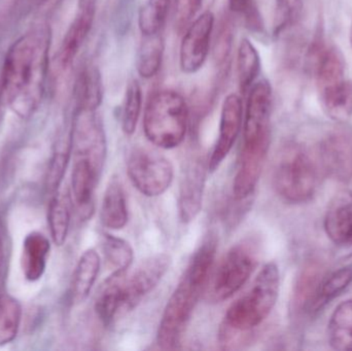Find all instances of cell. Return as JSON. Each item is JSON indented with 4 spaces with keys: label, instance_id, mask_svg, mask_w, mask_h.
Masks as SVG:
<instances>
[{
    "label": "cell",
    "instance_id": "6da1fadb",
    "mask_svg": "<svg viewBox=\"0 0 352 351\" xmlns=\"http://www.w3.org/2000/svg\"><path fill=\"white\" fill-rule=\"evenodd\" d=\"M49 29H34L16 39L6 53L2 69L3 101L22 119L34 115L45 93L49 66Z\"/></svg>",
    "mask_w": 352,
    "mask_h": 351
},
{
    "label": "cell",
    "instance_id": "7a4b0ae2",
    "mask_svg": "<svg viewBox=\"0 0 352 351\" xmlns=\"http://www.w3.org/2000/svg\"><path fill=\"white\" fill-rule=\"evenodd\" d=\"M279 270L275 263L262 268L250 290L230 306L219 331L225 348L243 343L252 330L270 315L279 295Z\"/></svg>",
    "mask_w": 352,
    "mask_h": 351
},
{
    "label": "cell",
    "instance_id": "3957f363",
    "mask_svg": "<svg viewBox=\"0 0 352 351\" xmlns=\"http://www.w3.org/2000/svg\"><path fill=\"white\" fill-rule=\"evenodd\" d=\"M312 69L327 115L339 123L352 115V84L345 76V64L335 47L316 41L311 49Z\"/></svg>",
    "mask_w": 352,
    "mask_h": 351
},
{
    "label": "cell",
    "instance_id": "277c9868",
    "mask_svg": "<svg viewBox=\"0 0 352 351\" xmlns=\"http://www.w3.org/2000/svg\"><path fill=\"white\" fill-rule=\"evenodd\" d=\"M188 123V104L179 93L161 90L148 99L144 113V130L154 146L164 150L177 148L186 137Z\"/></svg>",
    "mask_w": 352,
    "mask_h": 351
},
{
    "label": "cell",
    "instance_id": "5b68a950",
    "mask_svg": "<svg viewBox=\"0 0 352 351\" xmlns=\"http://www.w3.org/2000/svg\"><path fill=\"white\" fill-rule=\"evenodd\" d=\"M273 185L289 203H305L314 197L318 185V168L302 144L289 142L281 148L275 163Z\"/></svg>",
    "mask_w": 352,
    "mask_h": 351
},
{
    "label": "cell",
    "instance_id": "8992f818",
    "mask_svg": "<svg viewBox=\"0 0 352 351\" xmlns=\"http://www.w3.org/2000/svg\"><path fill=\"white\" fill-rule=\"evenodd\" d=\"M206 274L188 266L165 306L157 332V343L161 350H175L190 323L195 307L205 286Z\"/></svg>",
    "mask_w": 352,
    "mask_h": 351
},
{
    "label": "cell",
    "instance_id": "52a82bcc",
    "mask_svg": "<svg viewBox=\"0 0 352 351\" xmlns=\"http://www.w3.org/2000/svg\"><path fill=\"white\" fill-rule=\"evenodd\" d=\"M258 265V253L254 243L243 240L226 253L213 276L210 297L223 302L239 292Z\"/></svg>",
    "mask_w": 352,
    "mask_h": 351
},
{
    "label": "cell",
    "instance_id": "ba28073f",
    "mask_svg": "<svg viewBox=\"0 0 352 351\" xmlns=\"http://www.w3.org/2000/svg\"><path fill=\"white\" fill-rule=\"evenodd\" d=\"M127 172L134 187L146 197H158L170 188L173 163L155 150L134 148L127 160Z\"/></svg>",
    "mask_w": 352,
    "mask_h": 351
},
{
    "label": "cell",
    "instance_id": "9c48e42d",
    "mask_svg": "<svg viewBox=\"0 0 352 351\" xmlns=\"http://www.w3.org/2000/svg\"><path fill=\"white\" fill-rule=\"evenodd\" d=\"M70 138L74 157L87 159L98 172H102L107 158V136L97 109L76 106Z\"/></svg>",
    "mask_w": 352,
    "mask_h": 351
},
{
    "label": "cell",
    "instance_id": "30bf717a",
    "mask_svg": "<svg viewBox=\"0 0 352 351\" xmlns=\"http://www.w3.org/2000/svg\"><path fill=\"white\" fill-rule=\"evenodd\" d=\"M171 259L166 253H158L142 262L131 275L126 276L122 299L121 315L135 309L142 301L160 284L168 272Z\"/></svg>",
    "mask_w": 352,
    "mask_h": 351
},
{
    "label": "cell",
    "instance_id": "8fae6325",
    "mask_svg": "<svg viewBox=\"0 0 352 351\" xmlns=\"http://www.w3.org/2000/svg\"><path fill=\"white\" fill-rule=\"evenodd\" d=\"M272 88L268 80L254 82L248 91L243 123V142H271Z\"/></svg>",
    "mask_w": 352,
    "mask_h": 351
},
{
    "label": "cell",
    "instance_id": "7c38bea8",
    "mask_svg": "<svg viewBox=\"0 0 352 351\" xmlns=\"http://www.w3.org/2000/svg\"><path fill=\"white\" fill-rule=\"evenodd\" d=\"M214 20V14L207 10L197 16L184 31L179 49V66L184 73H195L204 65Z\"/></svg>",
    "mask_w": 352,
    "mask_h": 351
},
{
    "label": "cell",
    "instance_id": "4fadbf2b",
    "mask_svg": "<svg viewBox=\"0 0 352 351\" xmlns=\"http://www.w3.org/2000/svg\"><path fill=\"white\" fill-rule=\"evenodd\" d=\"M243 121V104L238 95L230 94L226 97L221 107L219 138L207 163L208 171L214 172L221 166L233 148Z\"/></svg>",
    "mask_w": 352,
    "mask_h": 351
},
{
    "label": "cell",
    "instance_id": "5bb4252c",
    "mask_svg": "<svg viewBox=\"0 0 352 351\" xmlns=\"http://www.w3.org/2000/svg\"><path fill=\"white\" fill-rule=\"evenodd\" d=\"M270 142H243L233 181V196L237 201L252 195L268 155Z\"/></svg>",
    "mask_w": 352,
    "mask_h": 351
},
{
    "label": "cell",
    "instance_id": "9a60e30c",
    "mask_svg": "<svg viewBox=\"0 0 352 351\" xmlns=\"http://www.w3.org/2000/svg\"><path fill=\"white\" fill-rule=\"evenodd\" d=\"M207 171L208 166L203 159L192 158L186 164L178 198L180 220L184 223L192 222L201 212Z\"/></svg>",
    "mask_w": 352,
    "mask_h": 351
},
{
    "label": "cell",
    "instance_id": "2e32d148",
    "mask_svg": "<svg viewBox=\"0 0 352 351\" xmlns=\"http://www.w3.org/2000/svg\"><path fill=\"white\" fill-rule=\"evenodd\" d=\"M322 166L337 181H352V133L337 130L329 134L320 146Z\"/></svg>",
    "mask_w": 352,
    "mask_h": 351
},
{
    "label": "cell",
    "instance_id": "e0dca14e",
    "mask_svg": "<svg viewBox=\"0 0 352 351\" xmlns=\"http://www.w3.org/2000/svg\"><path fill=\"white\" fill-rule=\"evenodd\" d=\"M97 0H78L76 16L66 31L58 54V62L63 69L72 66L88 37L94 24Z\"/></svg>",
    "mask_w": 352,
    "mask_h": 351
},
{
    "label": "cell",
    "instance_id": "ac0fdd59",
    "mask_svg": "<svg viewBox=\"0 0 352 351\" xmlns=\"http://www.w3.org/2000/svg\"><path fill=\"white\" fill-rule=\"evenodd\" d=\"M324 230L327 236L338 247L352 245V192H338L330 202Z\"/></svg>",
    "mask_w": 352,
    "mask_h": 351
},
{
    "label": "cell",
    "instance_id": "d6986e66",
    "mask_svg": "<svg viewBox=\"0 0 352 351\" xmlns=\"http://www.w3.org/2000/svg\"><path fill=\"white\" fill-rule=\"evenodd\" d=\"M101 173L84 158H76L72 173V191L74 202L84 220L90 218L94 210V192Z\"/></svg>",
    "mask_w": 352,
    "mask_h": 351
},
{
    "label": "cell",
    "instance_id": "ffe728a7",
    "mask_svg": "<svg viewBox=\"0 0 352 351\" xmlns=\"http://www.w3.org/2000/svg\"><path fill=\"white\" fill-rule=\"evenodd\" d=\"M51 242L43 233L33 231L25 236L21 253V269L25 280L36 282L47 270Z\"/></svg>",
    "mask_w": 352,
    "mask_h": 351
},
{
    "label": "cell",
    "instance_id": "44dd1931",
    "mask_svg": "<svg viewBox=\"0 0 352 351\" xmlns=\"http://www.w3.org/2000/svg\"><path fill=\"white\" fill-rule=\"evenodd\" d=\"M324 278V268L316 261H309L303 266L294 286L292 308L297 315L311 313L312 306Z\"/></svg>",
    "mask_w": 352,
    "mask_h": 351
},
{
    "label": "cell",
    "instance_id": "7402d4cb",
    "mask_svg": "<svg viewBox=\"0 0 352 351\" xmlns=\"http://www.w3.org/2000/svg\"><path fill=\"white\" fill-rule=\"evenodd\" d=\"M128 271H115L101 286L95 302V311L101 323L109 327L121 317L124 284Z\"/></svg>",
    "mask_w": 352,
    "mask_h": 351
},
{
    "label": "cell",
    "instance_id": "603a6c76",
    "mask_svg": "<svg viewBox=\"0 0 352 351\" xmlns=\"http://www.w3.org/2000/svg\"><path fill=\"white\" fill-rule=\"evenodd\" d=\"M129 218L127 198L120 179L113 177L109 181L100 210L101 224L111 230H121L127 225Z\"/></svg>",
    "mask_w": 352,
    "mask_h": 351
},
{
    "label": "cell",
    "instance_id": "cb8c5ba5",
    "mask_svg": "<svg viewBox=\"0 0 352 351\" xmlns=\"http://www.w3.org/2000/svg\"><path fill=\"white\" fill-rule=\"evenodd\" d=\"M101 259L95 249H87L80 256L72 284V300L80 304L87 300L100 271Z\"/></svg>",
    "mask_w": 352,
    "mask_h": 351
},
{
    "label": "cell",
    "instance_id": "d4e9b609",
    "mask_svg": "<svg viewBox=\"0 0 352 351\" xmlns=\"http://www.w3.org/2000/svg\"><path fill=\"white\" fill-rule=\"evenodd\" d=\"M70 218H72V210H70L69 194L58 191L57 193L52 195L49 210H47V224H49L51 238L57 247H62L67 240Z\"/></svg>",
    "mask_w": 352,
    "mask_h": 351
},
{
    "label": "cell",
    "instance_id": "484cf974",
    "mask_svg": "<svg viewBox=\"0 0 352 351\" xmlns=\"http://www.w3.org/2000/svg\"><path fill=\"white\" fill-rule=\"evenodd\" d=\"M142 43L136 56V69L142 78H154L162 65L165 43L161 34L142 36Z\"/></svg>",
    "mask_w": 352,
    "mask_h": 351
},
{
    "label": "cell",
    "instance_id": "4316f807",
    "mask_svg": "<svg viewBox=\"0 0 352 351\" xmlns=\"http://www.w3.org/2000/svg\"><path fill=\"white\" fill-rule=\"evenodd\" d=\"M330 346L334 350H352V301L341 303L331 317L328 326Z\"/></svg>",
    "mask_w": 352,
    "mask_h": 351
},
{
    "label": "cell",
    "instance_id": "83f0119b",
    "mask_svg": "<svg viewBox=\"0 0 352 351\" xmlns=\"http://www.w3.org/2000/svg\"><path fill=\"white\" fill-rule=\"evenodd\" d=\"M260 55L256 47L248 38L242 39L237 53L238 82L242 94H246L252 88L260 73Z\"/></svg>",
    "mask_w": 352,
    "mask_h": 351
},
{
    "label": "cell",
    "instance_id": "f1b7e54d",
    "mask_svg": "<svg viewBox=\"0 0 352 351\" xmlns=\"http://www.w3.org/2000/svg\"><path fill=\"white\" fill-rule=\"evenodd\" d=\"M76 106L98 109L102 102V80L97 68H86L76 82Z\"/></svg>",
    "mask_w": 352,
    "mask_h": 351
},
{
    "label": "cell",
    "instance_id": "f546056e",
    "mask_svg": "<svg viewBox=\"0 0 352 351\" xmlns=\"http://www.w3.org/2000/svg\"><path fill=\"white\" fill-rule=\"evenodd\" d=\"M21 321V303L10 295H0V348L12 343L16 339Z\"/></svg>",
    "mask_w": 352,
    "mask_h": 351
},
{
    "label": "cell",
    "instance_id": "4dcf8cb0",
    "mask_svg": "<svg viewBox=\"0 0 352 351\" xmlns=\"http://www.w3.org/2000/svg\"><path fill=\"white\" fill-rule=\"evenodd\" d=\"M72 154V138H70L69 132L65 139H61L56 144L55 150L50 160L49 167H47L45 188L51 195L59 191L60 185L65 177Z\"/></svg>",
    "mask_w": 352,
    "mask_h": 351
},
{
    "label": "cell",
    "instance_id": "1f68e13d",
    "mask_svg": "<svg viewBox=\"0 0 352 351\" xmlns=\"http://www.w3.org/2000/svg\"><path fill=\"white\" fill-rule=\"evenodd\" d=\"M351 282L352 266L341 268L328 278H324L312 306L311 313H320L331 301L340 296Z\"/></svg>",
    "mask_w": 352,
    "mask_h": 351
},
{
    "label": "cell",
    "instance_id": "d6a6232c",
    "mask_svg": "<svg viewBox=\"0 0 352 351\" xmlns=\"http://www.w3.org/2000/svg\"><path fill=\"white\" fill-rule=\"evenodd\" d=\"M171 0H146L138 14V27L142 36L161 34L167 16Z\"/></svg>",
    "mask_w": 352,
    "mask_h": 351
},
{
    "label": "cell",
    "instance_id": "836d02e7",
    "mask_svg": "<svg viewBox=\"0 0 352 351\" xmlns=\"http://www.w3.org/2000/svg\"><path fill=\"white\" fill-rule=\"evenodd\" d=\"M102 247L107 263L113 268V272L128 271L134 260V251L128 241L105 233Z\"/></svg>",
    "mask_w": 352,
    "mask_h": 351
},
{
    "label": "cell",
    "instance_id": "e575fe53",
    "mask_svg": "<svg viewBox=\"0 0 352 351\" xmlns=\"http://www.w3.org/2000/svg\"><path fill=\"white\" fill-rule=\"evenodd\" d=\"M142 87L138 80H132L126 89L122 107V129L126 135H132L135 132L142 113Z\"/></svg>",
    "mask_w": 352,
    "mask_h": 351
},
{
    "label": "cell",
    "instance_id": "d590c367",
    "mask_svg": "<svg viewBox=\"0 0 352 351\" xmlns=\"http://www.w3.org/2000/svg\"><path fill=\"white\" fill-rule=\"evenodd\" d=\"M274 35H279L297 24L303 12L302 0H275Z\"/></svg>",
    "mask_w": 352,
    "mask_h": 351
},
{
    "label": "cell",
    "instance_id": "8d00e7d4",
    "mask_svg": "<svg viewBox=\"0 0 352 351\" xmlns=\"http://www.w3.org/2000/svg\"><path fill=\"white\" fill-rule=\"evenodd\" d=\"M230 10L243 19L246 28L256 34L264 33V20L256 0H229Z\"/></svg>",
    "mask_w": 352,
    "mask_h": 351
},
{
    "label": "cell",
    "instance_id": "74e56055",
    "mask_svg": "<svg viewBox=\"0 0 352 351\" xmlns=\"http://www.w3.org/2000/svg\"><path fill=\"white\" fill-rule=\"evenodd\" d=\"M203 0H175V25L176 31L182 33L194 20Z\"/></svg>",
    "mask_w": 352,
    "mask_h": 351
},
{
    "label": "cell",
    "instance_id": "f35d334b",
    "mask_svg": "<svg viewBox=\"0 0 352 351\" xmlns=\"http://www.w3.org/2000/svg\"><path fill=\"white\" fill-rule=\"evenodd\" d=\"M136 0H119L117 8H116L115 29L118 34L124 35L129 30L133 20L134 8Z\"/></svg>",
    "mask_w": 352,
    "mask_h": 351
},
{
    "label": "cell",
    "instance_id": "ab89813d",
    "mask_svg": "<svg viewBox=\"0 0 352 351\" xmlns=\"http://www.w3.org/2000/svg\"><path fill=\"white\" fill-rule=\"evenodd\" d=\"M230 47H231V31H230L229 27H226V25H223L221 32H219L217 45H215L217 60L221 62L225 61L226 58L229 55Z\"/></svg>",
    "mask_w": 352,
    "mask_h": 351
},
{
    "label": "cell",
    "instance_id": "60d3db41",
    "mask_svg": "<svg viewBox=\"0 0 352 351\" xmlns=\"http://www.w3.org/2000/svg\"><path fill=\"white\" fill-rule=\"evenodd\" d=\"M4 225L3 218L0 212V278H1L2 269H3L4 259H6V247H4Z\"/></svg>",
    "mask_w": 352,
    "mask_h": 351
},
{
    "label": "cell",
    "instance_id": "b9f144b4",
    "mask_svg": "<svg viewBox=\"0 0 352 351\" xmlns=\"http://www.w3.org/2000/svg\"><path fill=\"white\" fill-rule=\"evenodd\" d=\"M2 102H3V98H2L1 93H0V122L2 119Z\"/></svg>",
    "mask_w": 352,
    "mask_h": 351
},
{
    "label": "cell",
    "instance_id": "7bdbcfd3",
    "mask_svg": "<svg viewBox=\"0 0 352 351\" xmlns=\"http://www.w3.org/2000/svg\"><path fill=\"white\" fill-rule=\"evenodd\" d=\"M351 45H352V26H351Z\"/></svg>",
    "mask_w": 352,
    "mask_h": 351
}]
</instances>
